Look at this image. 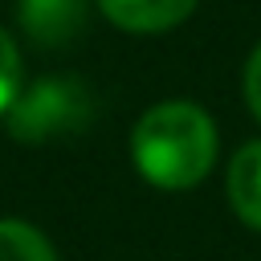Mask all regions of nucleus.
Returning <instances> with one entry per match:
<instances>
[{
    "mask_svg": "<svg viewBox=\"0 0 261 261\" xmlns=\"http://www.w3.org/2000/svg\"><path fill=\"white\" fill-rule=\"evenodd\" d=\"M228 204L232 212L261 232V139L245 143L228 163Z\"/></svg>",
    "mask_w": 261,
    "mask_h": 261,
    "instance_id": "39448f33",
    "label": "nucleus"
},
{
    "mask_svg": "<svg viewBox=\"0 0 261 261\" xmlns=\"http://www.w3.org/2000/svg\"><path fill=\"white\" fill-rule=\"evenodd\" d=\"M94 98L73 77H41L37 86L20 90V98L8 110V130L20 143H45L57 135H73L90 126Z\"/></svg>",
    "mask_w": 261,
    "mask_h": 261,
    "instance_id": "f03ea898",
    "label": "nucleus"
},
{
    "mask_svg": "<svg viewBox=\"0 0 261 261\" xmlns=\"http://www.w3.org/2000/svg\"><path fill=\"white\" fill-rule=\"evenodd\" d=\"M16 16L37 45H65L86 29V0H20Z\"/></svg>",
    "mask_w": 261,
    "mask_h": 261,
    "instance_id": "7ed1b4c3",
    "label": "nucleus"
},
{
    "mask_svg": "<svg viewBox=\"0 0 261 261\" xmlns=\"http://www.w3.org/2000/svg\"><path fill=\"white\" fill-rule=\"evenodd\" d=\"M98 8L126 33H163L179 24L196 0H98Z\"/></svg>",
    "mask_w": 261,
    "mask_h": 261,
    "instance_id": "20e7f679",
    "label": "nucleus"
},
{
    "mask_svg": "<svg viewBox=\"0 0 261 261\" xmlns=\"http://www.w3.org/2000/svg\"><path fill=\"white\" fill-rule=\"evenodd\" d=\"M130 159L147 184L188 192L216 163V122L196 102H159L135 122Z\"/></svg>",
    "mask_w": 261,
    "mask_h": 261,
    "instance_id": "f257e3e1",
    "label": "nucleus"
},
{
    "mask_svg": "<svg viewBox=\"0 0 261 261\" xmlns=\"http://www.w3.org/2000/svg\"><path fill=\"white\" fill-rule=\"evenodd\" d=\"M245 102H249V110H253L257 122H261V45L253 49V57H249V65H245Z\"/></svg>",
    "mask_w": 261,
    "mask_h": 261,
    "instance_id": "6e6552de",
    "label": "nucleus"
},
{
    "mask_svg": "<svg viewBox=\"0 0 261 261\" xmlns=\"http://www.w3.org/2000/svg\"><path fill=\"white\" fill-rule=\"evenodd\" d=\"M16 98H20V53L12 37L0 29V114H8Z\"/></svg>",
    "mask_w": 261,
    "mask_h": 261,
    "instance_id": "0eeeda50",
    "label": "nucleus"
},
{
    "mask_svg": "<svg viewBox=\"0 0 261 261\" xmlns=\"http://www.w3.org/2000/svg\"><path fill=\"white\" fill-rule=\"evenodd\" d=\"M0 261H57L49 237L24 220H0Z\"/></svg>",
    "mask_w": 261,
    "mask_h": 261,
    "instance_id": "423d86ee",
    "label": "nucleus"
}]
</instances>
